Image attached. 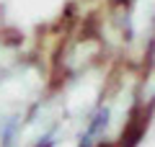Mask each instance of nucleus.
Listing matches in <instances>:
<instances>
[{
  "instance_id": "nucleus-1",
  "label": "nucleus",
  "mask_w": 155,
  "mask_h": 147,
  "mask_svg": "<svg viewBox=\"0 0 155 147\" xmlns=\"http://www.w3.org/2000/svg\"><path fill=\"white\" fill-rule=\"evenodd\" d=\"M111 124V109L106 103H101L93 114L88 116V124L80 132V139H78V147H96L101 139H104L106 129Z\"/></svg>"
},
{
  "instance_id": "nucleus-2",
  "label": "nucleus",
  "mask_w": 155,
  "mask_h": 147,
  "mask_svg": "<svg viewBox=\"0 0 155 147\" xmlns=\"http://www.w3.org/2000/svg\"><path fill=\"white\" fill-rule=\"evenodd\" d=\"M54 145H57V126H52L49 132H44V134L36 139L34 147H54Z\"/></svg>"
}]
</instances>
